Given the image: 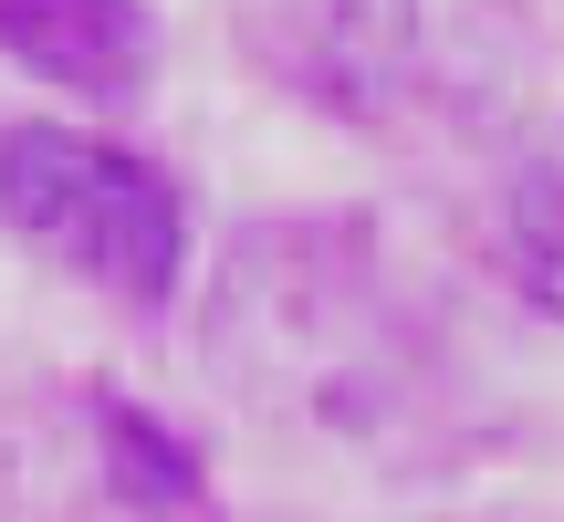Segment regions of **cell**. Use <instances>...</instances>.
<instances>
[{
    "mask_svg": "<svg viewBox=\"0 0 564 522\" xmlns=\"http://www.w3.org/2000/svg\"><path fill=\"white\" fill-rule=\"evenodd\" d=\"M95 449H105V491L137 522H209V470L158 407L137 398H95Z\"/></svg>",
    "mask_w": 564,
    "mask_h": 522,
    "instance_id": "cell-4",
    "label": "cell"
},
{
    "mask_svg": "<svg viewBox=\"0 0 564 522\" xmlns=\"http://www.w3.org/2000/svg\"><path fill=\"white\" fill-rule=\"evenodd\" d=\"M0 63L84 105H137L158 74V11L147 0H0Z\"/></svg>",
    "mask_w": 564,
    "mask_h": 522,
    "instance_id": "cell-3",
    "label": "cell"
},
{
    "mask_svg": "<svg viewBox=\"0 0 564 522\" xmlns=\"http://www.w3.org/2000/svg\"><path fill=\"white\" fill-rule=\"evenodd\" d=\"M230 32L282 95H303L335 126L398 116L429 53L419 0H230Z\"/></svg>",
    "mask_w": 564,
    "mask_h": 522,
    "instance_id": "cell-2",
    "label": "cell"
},
{
    "mask_svg": "<svg viewBox=\"0 0 564 522\" xmlns=\"http://www.w3.org/2000/svg\"><path fill=\"white\" fill-rule=\"evenodd\" d=\"M0 220L126 314H158L188 272V209L137 146L74 137V126H11L0 137Z\"/></svg>",
    "mask_w": 564,
    "mask_h": 522,
    "instance_id": "cell-1",
    "label": "cell"
},
{
    "mask_svg": "<svg viewBox=\"0 0 564 522\" xmlns=\"http://www.w3.org/2000/svg\"><path fill=\"white\" fill-rule=\"evenodd\" d=\"M502 241H512V282H523L544 314H564V126L512 167L502 199Z\"/></svg>",
    "mask_w": 564,
    "mask_h": 522,
    "instance_id": "cell-5",
    "label": "cell"
}]
</instances>
